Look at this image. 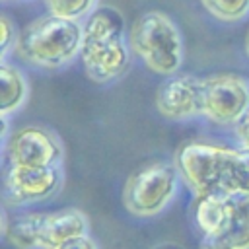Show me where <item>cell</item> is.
Listing matches in <instances>:
<instances>
[{
  "label": "cell",
  "instance_id": "cell-1",
  "mask_svg": "<svg viewBox=\"0 0 249 249\" xmlns=\"http://www.w3.org/2000/svg\"><path fill=\"white\" fill-rule=\"evenodd\" d=\"M179 175L198 196L208 193H249V148L212 142H185L173 161Z\"/></svg>",
  "mask_w": 249,
  "mask_h": 249
},
{
  "label": "cell",
  "instance_id": "cell-2",
  "mask_svg": "<svg viewBox=\"0 0 249 249\" xmlns=\"http://www.w3.org/2000/svg\"><path fill=\"white\" fill-rule=\"evenodd\" d=\"M82 64L89 80L107 84L121 78L130 53L124 43V16L115 6H97L82 23Z\"/></svg>",
  "mask_w": 249,
  "mask_h": 249
},
{
  "label": "cell",
  "instance_id": "cell-3",
  "mask_svg": "<svg viewBox=\"0 0 249 249\" xmlns=\"http://www.w3.org/2000/svg\"><path fill=\"white\" fill-rule=\"evenodd\" d=\"M82 51V23L60 16L45 14L27 23L14 47L25 62L54 70L70 64Z\"/></svg>",
  "mask_w": 249,
  "mask_h": 249
},
{
  "label": "cell",
  "instance_id": "cell-4",
  "mask_svg": "<svg viewBox=\"0 0 249 249\" xmlns=\"http://www.w3.org/2000/svg\"><path fill=\"white\" fill-rule=\"evenodd\" d=\"M130 49L142 62L161 76H173L185 56L183 37L175 21L158 10L140 14L130 27Z\"/></svg>",
  "mask_w": 249,
  "mask_h": 249
},
{
  "label": "cell",
  "instance_id": "cell-5",
  "mask_svg": "<svg viewBox=\"0 0 249 249\" xmlns=\"http://www.w3.org/2000/svg\"><path fill=\"white\" fill-rule=\"evenodd\" d=\"M179 169L171 161H152L136 169L124 183V208L140 218L160 214L177 191Z\"/></svg>",
  "mask_w": 249,
  "mask_h": 249
},
{
  "label": "cell",
  "instance_id": "cell-6",
  "mask_svg": "<svg viewBox=\"0 0 249 249\" xmlns=\"http://www.w3.org/2000/svg\"><path fill=\"white\" fill-rule=\"evenodd\" d=\"M249 109V82L237 74L202 78V115L218 124H235Z\"/></svg>",
  "mask_w": 249,
  "mask_h": 249
},
{
  "label": "cell",
  "instance_id": "cell-7",
  "mask_svg": "<svg viewBox=\"0 0 249 249\" xmlns=\"http://www.w3.org/2000/svg\"><path fill=\"white\" fill-rule=\"evenodd\" d=\"M62 181L58 165H10L4 173V200L14 206L41 202L54 196Z\"/></svg>",
  "mask_w": 249,
  "mask_h": 249
},
{
  "label": "cell",
  "instance_id": "cell-8",
  "mask_svg": "<svg viewBox=\"0 0 249 249\" xmlns=\"http://www.w3.org/2000/svg\"><path fill=\"white\" fill-rule=\"evenodd\" d=\"M62 154L64 150L58 136L41 124H25L18 128L6 142L10 165H58Z\"/></svg>",
  "mask_w": 249,
  "mask_h": 249
},
{
  "label": "cell",
  "instance_id": "cell-9",
  "mask_svg": "<svg viewBox=\"0 0 249 249\" xmlns=\"http://www.w3.org/2000/svg\"><path fill=\"white\" fill-rule=\"evenodd\" d=\"M156 109L173 121L202 115V80L196 76H171L156 93Z\"/></svg>",
  "mask_w": 249,
  "mask_h": 249
},
{
  "label": "cell",
  "instance_id": "cell-10",
  "mask_svg": "<svg viewBox=\"0 0 249 249\" xmlns=\"http://www.w3.org/2000/svg\"><path fill=\"white\" fill-rule=\"evenodd\" d=\"M88 216L78 208H64L43 214L39 230V249H56L74 237L88 235Z\"/></svg>",
  "mask_w": 249,
  "mask_h": 249
},
{
  "label": "cell",
  "instance_id": "cell-11",
  "mask_svg": "<svg viewBox=\"0 0 249 249\" xmlns=\"http://www.w3.org/2000/svg\"><path fill=\"white\" fill-rule=\"evenodd\" d=\"M230 218L216 237H202L200 249H249V193H230Z\"/></svg>",
  "mask_w": 249,
  "mask_h": 249
},
{
  "label": "cell",
  "instance_id": "cell-12",
  "mask_svg": "<svg viewBox=\"0 0 249 249\" xmlns=\"http://www.w3.org/2000/svg\"><path fill=\"white\" fill-rule=\"evenodd\" d=\"M231 210L230 193L200 195L195 204V224L202 237H216L228 224Z\"/></svg>",
  "mask_w": 249,
  "mask_h": 249
},
{
  "label": "cell",
  "instance_id": "cell-13",
  "mask_svg": "<svg viewBox=\"0 0 249 249\" xmlns=\"http://www.w3.org/2000/svg\"><path fill=\"white\" fill-rule=\"evenodd\" d=\"M0 84H2V95H0V117H10L12 113L19 111L29 95V84L21 70L8 60H2L0 64Z\"/></svg>",
  "mask_w": 249,
  "mask_h": 249
},
{
  "label": "cell",
  "instance_id": "cell-14",
  "mask_svg": "<svg viewBox=\"0 0 249 249\" xmlns=\"http://www.w3.org/2000/svg\"><path fill=\"white\" fill-rule=\"evenodd\" d=\"M43 214H25L18 216L8 224L4 216V237L16 249H39V230H41Z\"/></svg>",
  "mask_w": 249,
  "mask_h": 249
},
{
  "label": "cell",
  "instance_id": "cell-15",
  "mask_svg": "<svg viewBox=\"0 0 249 249\" xmlns=\"http://www.w3.org/2000/svg\"><path fill=\"white\" fill-rule=\"evenodd\" d=\"M43 2L49 14L72 21L86 19L97 8V0H43Z\"/></svg>",
  "mask_w": 249,
  "mask_h": 249
},
{
  "label": "cell",
  "instance_id": "cell-16",
  "mask_svg": "<svg viewBox=\"0 0 249 249\" xmlns=\"http://www.w3.org/2000/svg\"><path fill=\"white\" fill-rule=\"evenodd\" d=\"M200 4L220 21H239L249 14V0H200Z\"/></svg>",
  "mask_w": 249,
  "mask_h": 249
},
{
  "label": "cell",
  "instance_id": "cell-17",
  "mask_svg": "<svg viewBox=\"0 0 249 249\" xmlns=\"http://www.w3.org/2000/svg\"><path fill=\"white\" fill-rule=\"evenodd\" d=\"M18 31H16V23L10 19L8 14L0 16V60H6L8 53L16 47L18 43Z\"/></svg>",
  "mask_w": 249,
  "mask_h": 249
},
{
  "label": "cell",
  "instance_id": "cell-18",
  "mask_svg": "<svg viewBox=\"0 0 249 249\" xmlns=\"http://www.w3.org/2000/svg\"><path fill=\"white\" fill-rule=\"evenodd\" d=\"M235 128V136L241 142L243 148H249V109L239 117V121L233 124Z\"/></svg>",
  "mask_w": 249,
  "mask_h": 249
},
{
  "label": "cell",
  "instance_id": "cell-19",
  "mask_svg": "<svg viewBox=\"0 0 249 249\" xmlns=\"http://www.w3.org/2000/svg\"><path fill=\"white\" fill-rule=\"evenodd\" d=\"M56 249H97V243L89 235H80V237H74V239L62 243Z\"/></svg>",
  "mask_w": 249,
  "mask_h": 249
},
{
  "label": "cell",
  "instance_id": "cell-20",
  "mask_svg": "<svg viewBox=\"0 0 249 249\" xmlns=\"http://www.w3.org/2000/svg\"><path fill=\"white\" fill-rule=\"evenodd\" d=\"M245 51H247V56H249V37H247V45H245Z\"/></svg>",
  "mask_w": 249,
  "mask_h": 249
},
{
  "label": "cell",
  "instance_id": "cell-21",
  "mask_svg": "<svg viewBox=\"0 0 249 249\" xmlns=\"http://www.w3.org/2000/svg\"><path fill=\"white\" fill-rule=\"evenodd\" d=\"M4 2H10V0H4Z\"/></svg>",
  "mask_w": 249,
  "mask_h": 249
}]
</instances>
